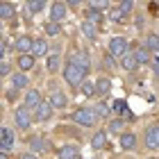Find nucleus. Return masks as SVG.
I'll list each match as a JSON object with an SVG mask.
<instances>
[{
    "instance_id": "0eeeda50",
    "label": "nucleus",
    "mask_w": 159,
    "mask_h": 159,
    "mask_svg": "<svg viewBox=\"0 0 159 159\" xmlns=\"http://www.w3.org/2000/svg\"><path fill=\"white\" fill-rule=\"evenodd\" d=\"M25 107H27V109H37V107L41 105V93L37 91V89H30V91H27L25 93V102H23Z\"/></svg>"
},
{
    "instance_id": "a878e982",
    "label": "nucleus",
    "mask_w": 159,
    "mask_h": 159,
    "mask_svg": "<svg viewBox=\"0 0 159 159\" xmlns=\"http://www.w3.org/2000/svg\"><path fill=\"white\" fill-rule=\"evenodd\" d=\"M100 18H102V14H100V11H96V9H89V11H86V20H89V23L96 25V23H100Z\"/></svg>"
},
{
    "instance_id": "412c9836",
    "label": "nucleus",
    "mask_w": 159,
    "mask_h": 159,
    "mask_svg": "<svg viewBox=\"0 0 159 159\" xmlns=\"http://www.w3.org/2000/svg\"><path fill=\"white\" fill-rule=\"evenodd\" d=\"M134 57H136V64H148V61H150V52H148V48H139V50H134Z\"/></svg>"
},
{
    "instance_id": "c85d7f7f",
    "label": "nucleus",
    "mask_w": 159,
    "mask_h": 159,
    "mask_svg": "<svg viewBox=\"0 0 159 159\" xmlns=\"http://www.w3.org/2000/svg\"><path fill=\"white\" fill-rule=\"evenodd\" d=\"M27 7H30V11H32V14H39V11H43L46 2H43V0H32V2L27 5Z\"/></svg>"
},
{
    "instance_id": "b1692460",
    "label": "nucleus",
    "mask_w": 159,
    "mask_h": 159,
    "mask_svg": "<svg viewBox=\"0 0 159 159\" xmlns=\"http://www.w3.org/2000/svg\"><path fill=\"white\" fill-rule=\"evenodd\" d=\"M82 32H84L89 39H93V37H96V32H98V27L93 25V23H89V20H84V23H82Z\"/></svg>"
},
{
    "instance_id": "1a4fd4ad",
    "label": "nucleus",
    "mask_w": 159,
    "mask_h": 159,
    "mask_svg": "<svg viewBox=\"0 0 159 159\" xmlns=\"http://www.w3.org/2000/svg\"><path fill=\"white\" fill-rule=\"evenodd\" d=\"M146 146L148 148H159V127L157 125L146 129Z\"/></svg>"
},
{
    "instance_id": "7c9ffc66",
    "label": "nucleus",
    "mask_w": 159,
    "mask_h": 159,
    "mask_svg": "<svg viewBox=\"0 0 159 159\" xmlns=\"http://www.w3.org/2000/svg\"><path fill=\"white\" fill-rule=\"evenodd\" d=\"M93 114H96V116H100V118H105V116H109V107L100 102V105H98V109H93Z\"/></svg>"
},
{
    "instance_id": "72a5a7b5",
    "label": "nucleus",
    "mask_w": 159,
    "mask_h": 159,
    "mask_svg": "<svg viewBox=\"0 0 159 159\" xmlns=\"http://www.w3.org/2000/svg\"><path fill=\"white\" fill-rule=\"evenodd\" d=\"M132 7H134V5L129 2V0H125V2H120V9H118V11H120V14H129V11H132Z\"/></svg>"
},
{
    "instance_id": "7ed1b4c3",
    "label": "nucleus",
    "mask_w": 159,
    "mask_h": 159,
    "mask_svg": "<svg viewBox=\"0 0 159 159\" xmlns=\"http://www.w3.org/2000/svg\"><path fill=\"white\" fill-rule=\"evenodd\" d=\"M14 118H16V125L20 127V129H27L32 125V116H30V109L23 105V107H18L16 109V114H14Z\"/></svg>"
},
{
    "instance_id": "aec40b11",
    "label": "nucleus",
    "mask_w": 159,
    "mask_h": 159,
    "mask_svg": "<svg viewBox=\"0 0 159 159\" xmlns=\"http://www.w3.org/2000/svg\"><path fill=\"white\" fill-rule=\"evenodd\" d=\"M18 66H20V70H30L34 66V57L32 55H20L18 57Z\"/></svg>"
},
{
    "instance_id": "20e7f679",
    "label": "nucleus",
    "mask_w": 159,
    "mask_h": 159,
    "mask_svg": "<svg viewBox=\"0 0 159 159\" xmlns=\"http://www.w3.org/2000/svg\"><path fill=\"white\" fill-rule=\"evenodd\" d=\"M68 64H73V66L82 68L84 73H89V68H91V59H89V55H86V52H73Z\"/></svg>"
},
{
    "instance_id": "9b49d317",
    "label": "nucleus",
    "mask_w": 159,
    "mask_h": 159,
    "mask_svg": "<svg viewBox=\"0 0 159 159\" xmlns=\"http://www.w3.org/2000/svg\"><path fill=\"white\" fill-rule=\"evenodd\" d=\"M59 159H80V148L77 146H64L61 150H59Z\"/></svg>"
},
{
    "instance_id": "6ab92c4d",
    "label": "nucleus",
    "mask_w": 159,
    "mask_h": 159,
    "mask_svg": "<svg viewBox=\"0 0 159 159\" xmlns=\"http://www.w3.org/2000/svg\"><path fill=\"white\" fill-rule=\"evenodd\" d=\"M111 89V82L107 77H100L98 82H96V93H100V96H105V93H109Z\"/></svg>"
},
{
    "instance_id": "39448f33",
    "label": "nucleus",
    "mask_w": 159,
    "mask_h": 159,
    "mask_svg": "<svg viewBox=\"0 0 159 159\" xmlns=\"http://www.w3.org/2000/svg\"><path fill=\"white\" fill-rule=\"evenodd\" d=\"M14 148V129L9 127H0V150L9 152Z\"/></svg>"
},
{
    "instance_id": "2f4dec72",
    "label": "nucleus",
    "mask_w": 159,
    "mask_h": 159,
    "mask_svg": "<svg viewBox=\"0 0 159 159\" xmlns=\"http://www.w3.org/2000/svg\"><path fill=\"white\" fill-rule=\"evenodd\" d=\"M48 70H59V57L57 55L48 57Z\"/></svg>"
},
{
    "instance_id": "393cba45",
    "label": "nucleus",
    "mask_w": 159,
    "mask_h": 159,
    "mask_svg": "<svg viewBox=\"0 0 159 159\" xmlns=\"http://www.w3.org/2000/svg\"><path fill=\"white\" fill-rule=\"evenodd\" d=\"M105 139H107V134H105V132H98V134L91 139V146L96 148V150H98V148H105Z\"/></svg>"
},
{
    "instance_id": "c9c22d12",
    "label": "nucleus",
    "mask_w": 159,
    "mask_h": 159,
    "mask_svg": "<svg viewBox=\"0 0 159 159\" xmlns=\"http://www.w3.org/2000/svg\"><path fill=\"white\" fill-rule=\"evenodd\" d=\"M5 52H7V46L2 43V46H0V59H2V57H5Z\"/></svg>"
},
{
    "instance_id": "ddd939ff",
    "label": "nucleus",
    "mask_w": 159,
    "mask_h": 159,
    "mask_svg": "<svg viewBox=\"0 0 159 159\" xmlns=\"http://www.w3.org/2000/svg\"><path fill=\"white\" fill-rule=\"evenodd\" d=\"M32 43H34V39H30V37H20L18 41H16V50L18 52H23V55H27V52H32Z\"/></svg>"
},
{
    "instance_id": "f03ea898",
    "label": "nucleus",
    "mask_w": 159,
    "mask_h": 159,
    "mask_svg": "<svg viewBox=\"0 0 159 159\" xmlns=\"http://www.w3.org/2000/svg\"><path fill=\"white\" fill-rule=\"evenodd\" d=\"M73 120L77 123V125H84V127H91V125H96V120H98V116L93 114V109H77L75 114H73Z\"/></svg>"
},
{
    "instance_id": "4c0bfd02",
    "label": "nucleus",
    "mask_w": 159,
    "mask_h": 159,
    "mask_svg": "<svg viewBox=\"0 0 159 159\" xmlns=\"http://www.w3.org/2000/svg\"><path fill=\"white\" fill-rule=\"evenodd\" d=\"M0 159H7V155H5V152H0Z\"/></svg>"
},
{
    "instance_id": "a211bd4d",
    "label": "nucleus",
    "mask_w": 159,
    "mask_h": 159,
    "mask_svg": "<svg viewBox=\"0 0 159 159\" xmlns=\"http://www.w3.org/2000/svg\"><path fill=\"white\" fill-rule=\"evenodd\" d=\"M11 84H14V89H25L27 86V75L25 73H14L11 75Z\"/></svg>"
},
{
    "instance_id": "2eb2a0df",
    "label": "nucleus",
    "mask_w": 159,
    "mask_h": 159,
    "mask_svg": "<svg viewBox=\"0 0 159 159\" xmlns=\"http://www.w3.org/2000/svg\"><path fill=\"white\" fill-rule=\"evenodd\" d=\"M46 52H48V43L43 39H34V43H32V57H43Z\"/></svg>"
},
{
    "instance_id": "e433bc0d",
    "label": "nucleus",
    "mask_w": 159,
    "mask_h": 159,
    "mask_svg": "<svg viewBox=\"0 0 159 159\" xmlns=\"http://www.w3.org/2000/svg\"><path fill=\"white\" fill-rule=\"evenodd\" d=\"M20 159H37V155H32V152H27V155H23Z\"/></svg>"
},
{
    "instance_id": "dca6fc26",
    "label": "nucleus",
    "mask_w": 159,
    "mask_h": 159,
    "mask_svg": "<svg viewBox=\"0 0 159 159\" xmlns=\"http://www.w3.org/2000/svg\"><path fill=\"white\" fill-rule=\"evenodd\" d=\"M50 107H57V109H61V107H66V96H64L61 91H55L52 96H50Z\"/></svg>"
},
{
    "instance_id": "f704fd0d",
    "label": "nucleus",
    "mask_w": 159,
    "mask_h": 159,
    "mask_svg": "<svg viewBox=\"0 0 159 159\" xmlns=\"http://www.w3.org/2000/svg\"><path fill=\"white\" fill-rule=\"evenodd\" d=\"M9 73V64H0V75H7Z\"/></svg>"
},
{
    "instance_id": "6e6552de",
    "label": "nucleus",
    "mask_w": 159,
    "mask_h": 159,
    "mask_svg": "<svg viewBox=\"0 0 159 159\" xmlns=\"http://www.w3.org/2000/svg\"><path fill=\"white\" fill-rule=\"evenodd\" d=\"M64 16H66V5L64 2H52V7H50V18H52V23H61Z\"/></svg>"
},
{
    "instance_id": "f8f14e48",
    "label": "nucleus",
    "mask_w": 159,
    "mask_h": 159,
    "mask_svg": "<svg viewBox=\"0 0 159 159\" xmlns=\"http://www.w3.org/2000/svg\"><path fill=\"white\" fill-rule=\"evenodd\" d=\"M120 64H123V68H125V70H136V68H139L134 52H125V55L120 57Z\"/></svg>"
},
{
    "instance_id": "473e14b6",
    "label": "nucleus",
    "mask_w": 159,
    "mask_h": 159,
    "mask_svg": "<svg viewBox=\"0 0 159 159\" xmlns=\"http://www.w3.org/2000/svg\"><path fill=\"white\" fill-rule=\"evenodd\" d=\"M120 129H123V120H111L109 123V132H114V134H116V132H120Z\"/></svg>"
},
{
    "instance_id": "a19ab883",
    "label": "nucleus",
    "mask_w": 159,
    "mask_h": 159,
    "mask_svg": "<svg viewBox=\"0 0 159 159\" xmlns=\"http://www.w3.org/2000/svg\"><path fill=\"white\" fill-rule=\"evenodd\" d=\"M0 30H2V23H0Z\"/></svg>"
},
{
    "instance_id": "ea45409f",
    "label": "nucleus",
    "mask_w": 159,
    "mask_h": 159,
    "mask_svg": "<svg viewBox=\"0 0 159 159\" xmlns=\"http://www.w3.org/2000/svg\"><path fill=\"white\" fill-rule=\"evenodd\" d=\"M150 159H159V157H150Z\"/></svg>"
},
{
    "instance_id": "c756f323",
    "label": "nucleus",
    "mask_w": 159,
    "mask_h": 159,
    "mask_svg": "<svg viewBox=\"0 0 159 159\" xmlns=\"http://www.w3.org/2000/svg\"><path fill=\"white\" fill-rule=\"evenodd\" d=\"M82 93L84 96H93V93H96V84L93 82H82Z\"/></svg>"
},
{
    "instance_id": "4468645a",
    "label": "nucleus",
    "mask_w": 159,
    "mask_h": 159,
    "mask_svg": "<svg viewBox=\"0 0 159 159\" xmlns=\"http://www.w3.org/2000/svg\"><path fill=\"white\" fill-rule=\"evenodd\" d=\"M134 146H136V136L132 132H123L120 134V148L123 150H132Z\"/></svg>"
},
{
    "instance_id": "f3484780",
    "label": "nucleus",
    "mask_w": 159,
    "mask_h": 159,
    "mask_svg": "<svg viewBox=\"0 0 159 159\" xmlns=\"http://www.w3.org/2000/svg\"><path fill=\"white\" fill-rule=\"evenodd\" d=\"M14 16V5L11 2H0V20H9Z\"/></svg>"
},
{
    "instance_id": "5701e85b",
    "label": "nucleus",
    "mask_w": 159,
    "mask_h": 159,
    "mask_svg": "<svg viewBox=\"0 0 159 159\" xmlns=\"http://www.w3.org/2000/svg\"><path fill=\"white\" fill-rule=\"evenodd\" d=\"M30 148H32V152H41V150H46L48 146H46V141H43V139L34 136V139L30 141Z\"/></svg>"
},
{
    "instance_id": "58836bf2",
    "label": "nucleus",
    "mask_w": 159,
    "mask_h": 159,
    "mask_svg": "<svg viewBox=\"0 0 159 159\" xmlns=\"http://www.w3.org/2000/svg\"><path fill=\"white\" fill-rule=\"evenodd\" d=\"M0 46H2V32H0Z\"/></svg>"
},
{
    "instance_id": "f257e3e1",
    "label": "nucleus",
    "mask_w": 159,
    "mask_h": 159,
    "mask_svg": "<svg viewBox=\"0 0 159 159\" xmlns=\"http://www.w3.org/2000/svg\"><path fill=\"white\" fill-rule=\"evenodd\" d=\"M84 70L82 68H77V66H73V64H68L66 68H64V77H66V82L68 84H73V86H82V82H84Z\"/></svg>"
},
{
    "instance_id": "cd10ccee",
    "label": "nucleus",
    "mask_w": 159,
    "mask_h": 159,
    "mask_svg": "<svg viewBox=\"0 0 159 159\" xmlns=\"http://www.w3.org/2000/svg\"><path fill=\"white\" fill-rule=\"evenodd\" d=\"M125 109H127V102H125V100H114L111 111H116V114H125Z\"/></svg>"
},
{
    "instance_id": "4be33fe9",
    "label": "nucleus",
    "mask_w": 159,
    "mask_h": 159,
    "mask_svg": "<svg viewBox=\"0 0 159 159\" xmlns=\"http://www.w3.org/2000/svg\"><path fill=\"white\" fill-rule=\"evenodd\" d=\"M146 46H148V52L152 50V52H159V37L157 34H150V37L146 39Z\"/></svg>"
},
{
    "instance_id": "9d476101",
    "label": "nucleus",
    "mask_w": 159,
    "mask_h": 159,
    "mask_svg": "<svg viewBox=\"0 0 159 159\" xmlns=\"http://www.w3.org/2000/svg\"><path fill=\"white\" fill-rule=\"evenodd\" d=\"M50 116H52V107H50V102H41L37 109H34V118H37V120H48Z\"/></svg>"
},
{
    "instance_id": "bb28decb",
    "label": "nucleus",
    "mask_w": 159,
    "mask_h": 159,
    "mask_svg": "<svg viewBox=\"0 0 159 159\" xmlns=\"http://www.w3.org/2000/svg\"><path fill=\"white\" fill-rule=\"evenodd\" d=\"M46 32L50 34V37H57V34L61 32V25H59V23H52V20H50V23L46 25Z\"/></svg>"
},
{
    "instance_id": "423d86ee",
    "label": "nucleus",
    "mask_w": 159,
    "mask_h": 159,
    "mask_svg": "<svg viewBox=\"0 0 159 159\" xmlns=\"http://www.w3.org/2000/svg\"><path fill=\"white\" fill-rule=\"evenodd\" d=\"M109 52H111L114 57H123V55L127 52V43H125V39L114 37V39L109 41Z\"/></svg>"
}]
</instances>
